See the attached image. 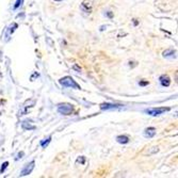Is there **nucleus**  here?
<instances>
[{"label":"nucleus","instance_id":"obj_15","mask_svg":"<svg viewBox=\"0 0 178 178\" xmlns=\"http://www.w3.org/2000/svg\"><path fill=\"white\" fill-rule=\"evenodd\" d=\"M8 165H9L8 161H5V162H3L2 164H1V168H0V174L4 173L5 170H7V168H8Z\"/></svg>","mask_w":178,"mask_h":178},{"label":"nucleus","instance_id":"obj_14","mask_svg":"<svg viewBox=\"0 0 178 178\" xmlns=\"http://www.w3.org/2000/svg\"><path fill=\"white\" fill-rule=\"evenodd\" d=\"M23 3H24V0H16L14 5H13V9H14V10H17V9H19L21 5H23Z\"/></svg>","mask_w":178,"mask_h":178},{"label":"nucleus","instance_id":"obj_8","mask_svg":"<svg viewBox=\"0 0 178 178\" xmlns=\"http://www.w3.org/2000/svg\"><path fill=\"white\" fill-rule=\"evenodd\" d=\"M159 82H160L161 87L163 88H168L171 85V78L168 76V75L163 74L161 75L160 77H159Z\"/></svg>","mask_w":178,"mask_h":178},{"label":"nucleus","instance_id":"obj_10","mask_svg":"<svg viewBox=\"0 0 178 178\" xmlns=\"http://www.w3.org/2000/svg\"><path fill=\"white\" fill-rule=\"evenodd\" d=\"M177 51L174 49H166L162 52V57L165 59H175Z\"/></svg>","mask_w":178,"mask_h":178},{"label":"nucleus","instance_id":"obj_4","mask_svg":"<svg viewBox=\"0 0 178 178\" xmlns=\"http://www.w3.org/2000/svg\"><path fill=\"white\" fill-rule=\"evenodd\" d=\"M99 108L102 111H110V110L124 109V106H123V104H111V102H102V104H100Z\"/></svg>","mask_w":178,"mask_h":178},{"label":"nucleus","instance_id":"obj_5","mask_svg":"<svg viewBox=\"0 0 178 178\" xmlns=\"http://www.w3.org/2000/svg\"><path fill=\"white\" fill-rule=\"evenodd\" d=\"M34 166H35V161H31V162L25 164V165L23 166V168L21 170L19 176H21V177H24V176L30 175V174L32 173V171H33Z\"/></svg>","mask_w":178,"mask_h":178},{"label":"nucleus","instance_id":"obj_7","mask_svg":"<svg viewBox=\"0 0 178 178\" xmlns=\"http://www.w3.org/2000/svg\"><path fill=\"white\" fill-rule=\"evenodd\" d=\"M156 133H157V129L155 127H147L143 131V137L146 138V139H152V138L155 137Z\"/></svg>","mask_w":178,"mask_h":178},{"label":"nucleus","instance_id":"obj_16","mask_svg":"<svg viewBox=\"0 0 178 178\" xmlns=\"http://www.w3.org/2000/svg\"><path fill=\"white\" fill-rule=\"evenodd\" d=\"M76 163H80V164H84V163H85V157H84V156H81V157H79L78 159H77Z\"/></svg>","mask_w":178,"mask_h":178},{"label":"nucleus","instance_id":"obj_3","mask_svg":"<svg viewBox=\"0 0 178 178\" xmlns=\"http://www.w3.org/2000/svg\"><path fill=\"white\" fill-rule=\"evenodd\" d=\"M58 112L62 115H71L74 112V107L71 104L63 102V104H58Z\"/></svg>","mask_w":178,"mask_h":178},{"label":"nucleus","instance_id":"obj_11","mask_svg":"<svg viewBox=\"0 0 178 178\" xmlns=\"http://www.w3.org/2000/svg\"><path fill=\"white\" fill-rule=\"evenodd\" d=\"M116 142L120 143V144L125 145V144H128V143L130 142V139H129V137H128V135H117V137H116Z\"/></svg>","mask_w":178,"mask_h":178},{"label":"nucleus","instance_id":"obj_18","mask_svg":"<svg viewBox=\"0 0 178 178\" xmlns=\"http://www.w3.org/2000/svg\"><path fill=\"white\" fill-rule=\"evenodd\" d=\"M106 16H107L108 18H110V19H112L113 16H114V14H113V12H111V11H107V12H106Z\"/></svg>","mask_w":178,"mask_h":178},{"label":"nucleus","instance_id":"obj_1","mask_svg":"<svg viewBox=\"0 0 178 178\" xmlns=\"http://www.w3.org/2000/svg\"><path fill=\"white\" fill-rule=\"evenodd\" d=\"M59 83L61 84V87L63 88H69V89H75V90H81V87L75 81L74 79L71 76H65L59 80Z\"/></svg>","mask_w":178,"mask_h":178},{"label":"nucleus","instance_id":"obj_19","mask_svg":"<svg viewBox=\"0 0 178 178\" xmlns=\"http://www.w3.org/2000/svg\"><path fill=\"white\" fill-rule=\"evenodd\" d=\"M24 156H25V153H24V152H19V153L17 154V157L15 158V160H16V161L19 160V159H21V158H23Z\"/></svg>","mask_w":178,"mask_h":178},{"label":"nucleus","instance_id":"obj_22","mask_svg":"<svg viewBox=\"0 0 178 178\" xmlns=\"http://www.w3.org/2000/svg\"><path fill=\"white\" fill-rule=\"evenodd\" d=\"M54 1H57V2H60V1H63V0H54Z\"/></svg>","mask_w":178,"mask_h":178},{"label":"nucleus","instance_id":"obj_6","mask_svg":"<svg viewBox=\"0 0 178 178\" xmlns=\"http://www.w3.org/2000/svg\"><path fill=\"white\" fill-rule=\"evenodd\" d=\"M80 10L85 14H91L92 10H93V4L89 0H84L83 2L80 4Z\"/></svg>","mask_w":178,"mask_h":178},{"label":"nucleus","instance_id":"obj_21","mask_svg":"<svg viewBox=\"0 0 178 178\" xmlns=\"http://www.w3.org/2000/svg\"><path fill=\"white\" fill-rule=\"evenodd\" d=\"M133 24H135V26H137L139 23H138V21H137V19H133Z\"/></svg>","mask_w":178,"mask_h":178},{"label":"nucleus","instance_id":"obj_12","mask_svg":"<svg viewBox=\"0 0 178 178\" xmlns=\"http://www.w3.org/2000/svg\"><path fill=\"white\" fill-rule=\"evenodd\" d=\"M18 28V25L16 23H13L12 25H10V27L8 28V31H7V35L8 36H10V35H12L14 32H15V30Z\"/></svg>","mask_w":178,"mask_h":178},{"label":"nucleus","instance_id":"obj_9","mask_svg":"<svg viewBox=\"0 0 178 178\" xmlns=\"http://www.w3.org/2000/svg\"><path fill=\"white\" fill-rule=\"evenodd\" d=\"M21 128L24 130H34L36 127L31 120H25L21 122Z\"/></svg>","mask_w":178,"mask_h":178},{"label":"nucleus","instance_id":"obj_17","mask_svg":"<svg viewBox=\"0 0 178 178\" xmlns=\"http://www.w3.org/2000/svg\"><path fill=\"white\" fill-rule=\"evenodd\" d=\"M148 84H149L148 80H140V82H139V85H140V87H146Z\"/></svg>","mask_w":178,"mask_h":178},{"label":"nucleus","instance_id":"obj_2","mask_svg":"<svg viewBox=\"0 0 178 178\" xmlns=\"http://www.w3.org/2000/svg\"><path fill=\"white\" fill-rule=\"evenodd\" d=\"M171 110V108L168 107H159V108H147L145 109L144 112L147 115H150V116H159V115L165 113V112H168Z\"/></svg>","mask_w":178,"mask_h":178},{"label":"nucleus","instance_id":"obj_23","mask_svg":"<svg viewBox=\"0 0 178 178\" xmlns=\"http://www.w3.org/2000/svg\"><path fill=\"white\" fill-rule=\"evenodd\" d=\"M0 59H1V51H0Z\"/></svg>","mask_w":178,"mask_h":178},{"label":"nucleus","instance_id":"obj_20","mask_svg":"<svg viewBox=\"0 0 178 178\" xmlns=\"http://www.w3.org/2000/svg\"><path fill=\"white\" fill-rule=\"evenodd\" d=\"M73 69H74V71H81V67L78 66V64H75L74 66H73Z\"/></svg>","mask_w":178,"mask_h":178},{"label":"nucleus","instance_id":"obj_13","mask_svg":"<svg viewBox=\"0 0 178 178\" xmlns=\"http://www.w3.org/2000/svg\"><path fill=\"white\" fill-rule=\"evenodd\" d=\"M51 142V135H49L47 139H43V140L40 142V145L42 146V148H46L49 145V143Z\"/></svg>","mask_w":178,"mask_h":178}]
</instances>
